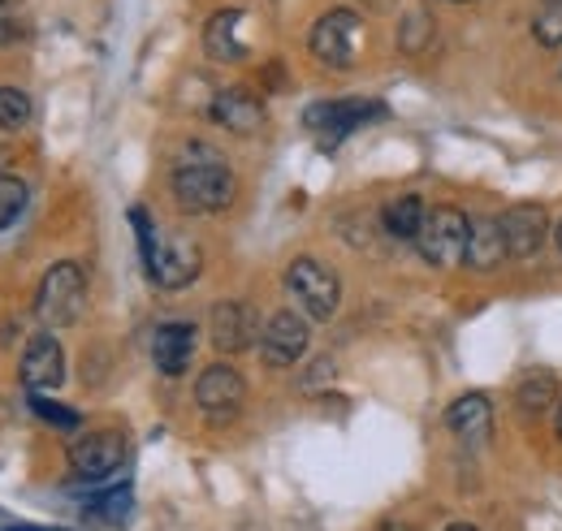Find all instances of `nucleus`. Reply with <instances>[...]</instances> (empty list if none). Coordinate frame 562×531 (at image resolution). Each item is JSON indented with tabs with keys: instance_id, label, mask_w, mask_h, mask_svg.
Returning <instances> with one entry per match:
<instances>
[{
	"instance_id": "27",
	"label": "nucleus",
	"mask_w": 562,
	"mask_h": 531,
	"mask_svg": "<svg viewBox=\"0 0 562 531\" xmlns=\"http://www.w3.org/2000/svg\"><path fill=\"white\" fill-rule=\"evenodd\" d=\"M329 376H334V363H329V359H321V363L312 368V376L303 381V389H316V385H321V381H329Z\"/></svg>"
},
{
	"instance_id": "31",
	"label": "nucleus",
	"mask_w": 562,
	"mask_h": 531,
	"mask_svg": "<svg viewBox=\"0 0 562 531\" xmlns=\"http://www.w3.org/2000/svg\"><path fill=\"white\" fill-rule=\"evenodd\" d=\"M554 242H559V251H562V221H559V229H554Z\"/></svg>"
},
{
	"instance_id": "26",
	"label": "nucleus",
	"mask_w": 562,
	"mask_h": 531,
	"mask_svg": "<svg viewBox=\"0 0 562 531\" xmlns=\"http://www.w3.org/2000/svg\"><path fill=\"white\" fill-rule=\"evenodd\" d=\"M532 35H537L546 48H562V0L537 13V22H532Z\"/></svg>"
},
{
	"instance_id": "11",
	"label": "nucleus",
	"mask_w": 562,
	"mask_h": 531,
	"mask_svg": "<svg viewBox=\"0 0 562 531\" xmlns=\"http://www.w3.org/2000/svg\"><path fill=\"white\" fill-rule=\"evenodd\" d=\"M381 113H385V109H381V104H368V100H329V104H312V109H307V131H316L325 147H334V143H342L359 122H372V117H381Z\"/></svg>"
},
{
	"instance_id": "23",
	"label": "nucleus",
	"mask_w": 562,
	"mask_h": 531,
	"mask_svg": "<svg viewBox=\"0 0 562 531\" xmlns=\"http://www.w3.org/2000/svg\"><path fill=\"white\" fill-rule=\"evenodd\" d=\"M87 515H91V519H100V523H122V519L131 515V488L122 484V488L100 493V497L87 506Z\"/></svg>"
},
{
	"instance_id": "29",
	"label": "nucleus",
	"mask_w": 562,
	"mask_h": 531,
	"mask_svg": "<svg viewBox=\"0 0 562 531\" xmlns=\"http://www.w3.org/2000/svg\"><path fill=\"white\" fill-rule=\"evenodd\" d=\"M13 22V0H0V26Z\"/></svg>"
},
{
	"instance_id": "32",
	"label": "nucleus",
	"mask_w": 562,
	"mask_h": 531,
	"mask_svg": "<svg viewBox=\"0 0 562 531\" xmlns=\"http://www.w3.org/2000/svg\"><path fill=\"white\" fill-rule=\"evenodd\" d=\"M559 437H562V402H559Z\"/></svg>"
},
{
	"instance_id": "15",
	"label": "nucleus",
	"mask_w": 562,
	"mask_h": 531,
	"mask_svg": "<svg viewBox=\"0 0 562 531\" xmlns=\"http://www.w3.org/2000/svg\"><path fill=\"white\" fill-rule=\"evenodd\" d=\"M151 359H156V368L165 376H182L191 368V359H195V325H187V320L160 325L156 337H151Z\"/></svg>"
},
{
	"instance_id": "16",
	"label": "nucleus",
	"mask_w": 562,
	"mask_h": 531,
	"mask_svg": "<svg viewBox=\"0 0 562 531\" xmlns=\"http://www.w3.org/2000/svg\"><path fill=\"white\" fill-rule=\"evenodd\" d=\"M506 260V238H502V225L497 216H476L472 229H468V251H463V264L476 268V272H490Z\"/></svg>"
},
{
	"instance_id": "2",
	"label": "nucleus",
	"mask_w": 562,
	"mask_h": 531,
	"mask_svg": "<svg viewBox=\"0 0 562 531\" xmlns=\"http://www.w3.org/2000/svg\"><path fill=\"white\" fill-rule=\"evenodd\" d=\"M82 303H87V276L78 264H53L40 281V294H35V316L53 329H66L82 316Z\"/></svg>"
},
{
	"instance_id": "8",
	"label": "nucleus",
	"mask_w": 562,
	"mask_h": 531,
	"mask_svg": "<svg viewBox=\"0 0 562 531\" xmlns=\"http://www.w3.org/2000/svg\"><path fill=\"white\" fill-rule=\"evenodd\" d=\"M497 225H502L510 260H532L546 247V234H550V216H546L541 203H515L497 216Z\"/></svg>"
},
{
	"instance_id": "22",
	"label": "nucleus",
	"mask_w": 562,
	"mask_h": 531,
	"mask_svg": "<svg viewBox=\"0 0 562 531\" xmlns=\"http://www.w3.org/2000/svg\"><path fill=\"white\" fill-rule=\"evenodd\" d=\"M31 410H35V419H44V423H53L61 432H78L82 428V415L74 406H61V402L44 398V394H31Z\"/></svg>"
},
{
	"instance_id": "13",
	"label": "nucleus",
	"mask_w": 562,
	"mask_h": 531,
	"mask_svg": "<svg viewBox=\"0 0 562 531\" xmlns=\"http://www.w3.org/2000/svg\"><path fill=\"white\" fill-rule=\"evenodd\" d=\"M307 320L299 316V312H278L265 332H260V354H265V363L269 368H290V363H299L303 359V350H307Z\"/></svg>"
},
{
	"instance_id": "28",
	"label": "nucleus",
	"mask_w": 562,
	"mask_h": 531,
	"mask_svg": "<svg viewBox=\"0 0 562 531\" xmlns=\"http://www.w3.org/2000/svg\"><path fill=\"white\" fill-rule=\"evenodd\" d=\"M390 4H394V0H363V9H368V13H385Z\"/></svg>"
},
{
	"instance_id": "18",
	"label": "nucleus",
	"mask_w": 562,
	"mask_h": 531,
	"mask_svg": "<svg viewBox=\"0 0 562 531\" xmlns=\"http://www.w3.org/2000/svg\"><path fill=\"white\" fill-rule=\"evenodd\" d=\"M490 423H493V406L485 394H463L459 402H450V410H446V428H450L454 437H463V441L485 437Z\"/></svg>"
},
{
	"instance_id": "12",
	"label": "nucleus",
	"mask_w": 562,
	"mask_h": 531,
	"mask_svg": "<svg viewBox=\"0 0 562 531\" xmlns=\"http://www.w3.org/2000/svg\"><path fill=\"white\" fill-rule=\"evenodd\" d=\"M209 332L212 346L221 354H238V350H247L265 332V325H260V316L247 303H216L209 312Z\"/></svg>"
},
{
	"instance_id": "10",
	"label": "nucleus",
	"mask_w": 562,
	"mask_h": 531,
	"mask_svg": "<svg viewBox=\"0 0 562 531\" xmlns=\"http://www.w3.org/2000/svg\"><path fill=\"white\" fill-rule=\"evenodd\" d=\"M18 376H22V385H26L31 394L57 389V385L66 381V350H61V341H57L53 332L31 337V346H26L22 363H18Z\"/></svg>"
},
{
	"instance_id": "9",
	"label": "nucleus",
	"mask_w": 562,
	"mask_h": 531,
	"mask_svg": "<svg viewBox=\"0 0 562 531\" xmlns=\"http://www.w3.org/2000/svg\"><path fill=\"white\" fill-rule=\"evenodd\" d=\"M126 463V437L122 432H87L70 445V466L82 479H109Z\"/></svg>"
},
{
	"instance_id": "17",
	"label": "nucleus",
	"mask_w": 562,
	"mask_h": 531,
	"mask_svg": "<svg viewBox=\"0 0 562 531\" xmlns=\"http://www.w3.org/2000/svg\"><path fill=\"white\" fill-rule=\"evenodd\" d=\"M238 22H243V9H221V13L209 18V26H204V53H209L212 61L234 66V61L247 57V48L238 39Z\"/></svg>"
},
{
	"instance_id": "21",
	"label": "nucleus",
	"mask_w": 562,
	"mask_h": 531,
	"mask_svg": "<svg viewBox=\"0 0 562 531\" xmlns=\"http://www.w3.org/2000/svg\"><path fill=\"white\" fill-rule=\"evenodd\" d=\"M26 200H31L26 182H22V178L0 173V229H9V225H13V221L26 212Z\"/></svg>"
},
{
	"instance_id": "6",
	"label": "nucleus",
	"mask_w": 562,
	"mask_h": 531,
	"mask_svg": "<svg viewBox=\"0 0 562 531\" xmlns=\"http://www.w3.org/2000/svg\"><path fill=\"white\" fill-rule=\"evenodd\" d=\"M200 247L191 242V238H182V234H160L156 238V251L143 260V272H147V281L151 285H160V290H182V285H191L195 276H200Z\"/></svg>"
},
{
	"instance_id": "5",
	"label": "nucleus",
	"mask_w": 562,
	"mask_h": 531,
	"mask_svg": "<svg viewBox=\"0 0 562 531\" xmlns=\"http://www.w3.org/2000/svg\"><path fill=\"white\" fill-rule=\"evenodd\" d=\"M359 39H363V22L355 9H329L316 26H312V57L329 69H351L359 61Z\"/></svg>"
},
{
	"instance_id": "14",
	"label": "nucleus",
	"mask_w": 562,
	"mask_h": 531,
	"mask_svg": "<svg viewBox=\"0 0 562 531\" xmlns=\"http://www.w3.org/2000/svg\"><path fill=\"white\" fill-rule=\"evenodd\" d=\"M209 117L229 134H256L265 126V104H260L251 91L229 87V91H216V95H212Z\"/></svg>"
},
{
	"instance_id": "3",
	"label": "nucleus",
	"mask_w": 562,
	"mask_h": 531,
	"mask_svg": "<svg viewBox=\"0 0 562 531\" xmlns=\"http://www.w3.org/2000/svg\"><path fill=\"white\" fill-rule=\"evenodd\" d=\"M468 229H472V221H468L459 207H450V203L428 207L416 247H420V256L432 268H454V264H463V251H468Z\"/></svg>"
},
{
	"instance_id": "24",
	"label": "nucleus",
	"mask_w": 562,
	"mask_h": 531,
	"mask_svg": "<svg viewBox=\"0 0 562 531\" xmlns=\"http://www.w3.org/2000/svg\"><path fill=\"white\" fill-rule=\"evenodd\" d=\"M31 122V95L0 87V131H22Z\"/></svg>"
},
{
	"instance_id": "30",
	"label": "nucleus",
	"mask_w": 562,
	"mask_h": 531,
	"mask_svg": "<svg viewBox=\"0 0 562 531\" xmlns=\"http://www.w3.org/2000/svg\"><path fill=\"white\" fill-rule=\"evenodd\" d=\"M446 531H476L472 523H454V528H446Z\"/></svg>"
},
{
	"instance_id": "1",
	"label": "nucleus",
	"mask_w": 562,
	"mask_h": 531,
	"mask_svg": "<svg viewBox=\"0 0 562 531\" xmlns=\"http://www.w3.org/2000/svg\"><path fill=\"white\" fill-rule=\"evenodd\" d=\"M234 195H238V182L209 143L182 147L173 165V200L182 212H221L234 203Z\"/></svg>"
},
{
	"instance_id": "25",
	"label": "nucleus",
	"mask_w": 562,
	"mask_h": 531,
	"mask_svg": "<svg viewBox=\"0 0 562 531\" xmlns=\"http://www.w3.org/2000/svg\"><path fill=\"white\" fill-rule=\"evenodd\" d=\"M428 39H432V22H428V13H407V22H403V31H398V44L407 48V53H424L428 48Z\"/></svg>"
},
{
	"instance_id": "7",
	"label": "nucleus",
	"mask_w": 562,
	"mask_h": 531,
	"mask_svg": "<svg viewBox=\"0 0 562 531\" xmlns=\"http://www.w3.org/2000/svg\"><path fill=\"white\" fill-rule=\"evenodd\" d=\"M243 398H247V381L229 363H212L209 372L195 381V402L212 423H229L243 410Z\"/></svg>"
},
{
	"instance_id": "4",
	"label": "nucleus",
	"mask_w": 562,
	"mask_h": 531,
	"mask_svg": "<svg viewBox=\"0 0 562 531\" xmlns=\"http://www.w3.org/2000/svg\"><path fill=\"white\" fill-rule=\"evenodd\" d=\"M285 285H290V294L299 298V307H303L312 320H329V316L338 312V303H342V281H338V272L325 268L321 260H312V256H299L294 264L285 268Z\"/></svg>"
},
{
	"instance_id": "19",
	"label": "nucleus",
	"mask_w": 562,
	"mask_h": 531,
	"mask_svg": "<svg viewBox=\"0 0 562 531\" xmlns=\"http://www.w3.org/2000/svg\"><path fill=\"white\" fill-rule=\"evenodd\" d=\"M424 216H428V207H424L420 195H403V200H394L381 212V225H385V234H394V238H403V242H416Z\"/></svg>"
},
{
	"instance_id": "20",
	"label": "nucleus",
	"mask_w": 562,
	"mask_h": 531,
	"mask_svg": "<svg viewBox=\"0 0 562 531\" xmlns=\"http://www.w3.org/2000/svg\"><path fill=\"white\" fill-rule=\"evenodd\" d=\"M554 389H559V385H554V376H550V372L528 376V381L519 385V394H515V398H519V410H524L528 419H537V415H541V410L554 402Z\"/></svg>"
},
{
	"instance_id": "33",
	"label": "nucleus",
	"mask_w": 562,
	"mask_h": 531,
	"mask_svg": "<svg viewBox=\"0 0 562 531\" xmlns=\"http://www.w3.org/2000/svg\"><path fill=\"white\" fill-rule=\"evenodd\" d=\"M459 4H463V0H459Z\"/></svg>"
}]
</instances>
